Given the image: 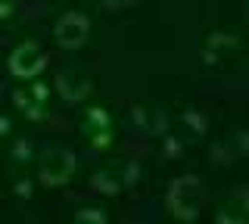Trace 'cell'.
Segmentation results:
<instances>
[{"label":"cell","mask_w":249,"mask_h":224,"mask_svg":"<svg viewBox=\"0 0 249 224\" xmlns=\"http://www.w3.org/2000/svg\"><path fill=\"white\" fill-rule=\"evenodd\" d=\"M215 221L221 224H240L249 221V190H233L215 212Z\"/></svg>","instance_id":"ba28073f"},{"label":"cell","mask_w":249,"mask_h":224,"mask_svg":"<svg viewBox=\"0 0 249 224\" xmlns=\"http://www.w3.org/2000/svg\"><path fill=\"white\" fill-rule=\"evenodd\" d=\"M56 90L66 103H81L90 94V78L81 72H59L56 75Z\"/></svg>","instance_id":"9c48e42d"},{"label":"cell","mask_w":249,"mask_h":224,"mask_svg":"<svg viewBox=\"0 0 249 224\" xmlns=\"http://www.w3.org/2000/svg\"><path fill=\"white\" fill-rule=\"evenodd\" d=\"M199 208H202V184H199V177H193V174L178 177V181L171 184V190H168V212L175 215V218H181V221H193L199 215Z\"/></svg>","instance_id":"6da1fadb"},{"label":"cell","mask_w":249,"mask_h":224,"mask_svg":"<svg viewBox=\"0 0 249 224\" xmlns=\"http://www.w3.org/2000/svg\"><path fill=\"white\" fill-rule=\"evenodd\" d=\"M44 63H47V56L35 41L19 44V47L10 53V72L16 78H35V75L44 69Z\"/></svg>","instance_id":"5b68a950"},{"label":"cell","mask_w":249,"mask_h":224,"mask_svg":"<svg viewBox=\"0 0 249 224\" xmlns=\"http://www.w3.org/2000/svg\"><path fill=\"white\" fill-rule=\"evenodd\" d=\"M88 34H90V22H88L84 13H66V16H59L56 28H53L56 44H59V47H66V50L81 47V44L88 41Z\"/></svg>","instance_id":"277c9868"},{"label":"cell","mask_w":249,"mask_h":224,"mask_svg":"<svg viewBox=\"0 0 249 224\" xmlns=\"http://www.w3.org/2000/svg\"><path fill=\"white\" fill-rule=\"evenodd\" d=\"M246 6H249V0H246Z\"/></svg>","instance_id":"4fadbf2b"},{"label":"cell","mask_w":249,"mask_h":224,"mask_svg":"<svg viewBox=\"0 0 249 224\" xmlns=\"http://www.w3.org/2000/svg\"><path fill=\"white\" fill-rule=\"evenodd\" d=\"M128 3H134V0H103L106 10H122V6H128Z\"/></svg>","instance_id":"8fae6325"},{"label":"cell","mask_w":249,"mask_h":224,"mask_svg":"<svg viewBox=\"0 0 249 224\" xmlns=\"http://www.w3.org/2000/svg\"><path fill=\"white\" fill-rule=\"evenodd\" d=\"M137 177V165L134 162H112V165L100 168L97 174H93L90 187L97 193H119L124 187H131Z\"/></svg>","instance_id":"3957f363"},{"label":"cell","mask_w":249,"mask_h":224,"mask_svg":"<svg viewBox=\"0 0 249 224\" xmlns=\"http://www.w3.org/2000/svg\"><path fill=\"white\" fill-rule=\"evenodd\" d=\"M50 97V87L47 84H31V87H19L13 94L16 106L28 115V119H44V103Z\"/></svg>","instance_id":"52a82bcc"},{"label":"cell","mask_w":249,"mask_h":224,"mask_svg":"<svg viewBox=\"0 0 249 224\" xmlns=\"http://www.w3.org/2000/svg\"><path fill=\"white\" fill-rule=\"evenodd\" d=\"M75 221H106V215H103V208H81V212L75 215Z\"/></svg>","instance_id":"30bf717a"},{"label":"cell","mask_w":249,"mask_h":224,"mask_svg":"<svg viewBox=\"0 0 249 224\" xmlns=\"http://www.w3.org/2000/svg\"><path fill=\"white\" fill-rule=\"evenodd\" d=\"M6 131H10V119H0V143H3V137H6Z\"/></svg>","instance_id":"7c38bea8"},{"label":"cell","mask_w":249,"mask_h":224,"mask_svg":"<svg viewBox=\"0 0 249 224\" xmlns=\"http://www.w3.org/2000/svg\"><path fill=\"white\" fill-rule=\"evenodd\" d=\"M41 184L44 187H62L69 184V177L75 174V156L69 150H47L41 156Z\"/></svg>","instance_id":"7a4b0ae2"},{"label":"cell","mask_w":249,"mask_h":224,"mask_svg":"<svg viewBox=\"0 0 249 224\" xmlns=\"http://www.w3.org/2000/svg\"><path fill=\"white\" fill-rule=\"evenodd\" d=\"M81 131L90 140L93 150H106L112 143V119H109L106 109H88L81 119Z\"/></svg>","instance_id":"8992f818"}]
</instances>
